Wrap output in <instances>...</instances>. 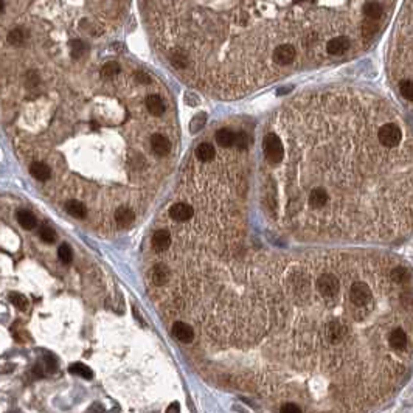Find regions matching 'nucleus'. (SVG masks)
Here are the masks:
<instances>
[{"label":"nucleus","mask_w":413,"mask_h":413,"mask_svg":"<svg viewBox=\"0 0 413 413\" xmlns=\"http://www.w3.org/2000/svg\"><path fill=\"white\" fill-rule=\"evenodd\" d=\"M10 300H11L13 305H14L17 309H21V311H24V309L28 308V300H26V298L22 295V293L13 292L11 295H10Z\"/></svg>","instance_id":"30"},{"label":"nucleus","mask_w":413,"mask_h":413,"mask_svg":"<svg viewBox=\"0 0 413 413\" xmlns=\"http://www.w3.org/2000/svg\"><path fill=\"white\" fill-rule=\"evenodd\" d=\"M272 59L278 67H286L297 59V49L292 44H281L272 53Z\"/></svg>","instance_id":"6"},{"label":"nucleus","mask_w":413,"mask_h":413,"mask_svg":"<svg viewBox=\"0 0 413 413\" xmlns=\"http://www.w3.org/2000/svg\"><path fill=\"white\" fill-rule=\"evenodd\" d=\"M120 72H121L120 64H117L114 61H109V62L104 64L103 69H101V76H103V78H114Z\"/></svg>","instance_id":"24"},{"label":"nucleus","mask_w":413,"mask_h":413,"mask_svg":"<svg viewBox=\"0 0 413 413\" xmlns=\"http://www.w3.org/2000/svg\"><path fill=\"white\" fill-rule=\"evenodd\" d=\"M348 297H350V301L353 303V306H357V308L370 306L373 301V291L368 283L356 280L351 283L350 289H348Z\"/></svg>","instance_id":"4"},{"label":"nucleus","mask_w":413,"mask_h":413,"mask_svg":"<svg viewBox=\"0 0 413 413\" xmlns=\"http://www.w3.org/2000/svg\"><path fill=\"white\" fill-rule=\"evenodd\" d=\"M39 75L36 72H26L25 73V78H24V82H25V86L28 87V89H33L36 86H39Z\"/></svg>","instance_id":"33"},{"label":"nucleus","mask_w":413,"mask_h":413,"mask_svg":"<svg viewBox=\"0 0 413 413\" xmlns=\"http://www.w3.org/2000/svg\"><path fill=\"white\" fill-rule=\"evenodd\" d=\"M350 334V328H348L343 322L340 320H329L325 326V336L326 340L333 345H339L340 342H343L345 339Z\"/></svg>","instance_id":"5"},{"label":"nucleus","mask_w":413,"mask_h":413,"mask_svg":"<svg viewBox=\"0 0 413 413\" xmlns=\"http://www.w3.org/2000/svg\"><path fill=\"white\" fill-rule=\"evenodd\" d=\"M326 53L331 56H342L351 49V39L348 36H334L326 42Z\"/></svg>","instance_id":"7"},{"label":"nucleus","mask_w":413,"mask_h":413,"mask_svg":"<svg viewBox=\"0 0 413 413\" xmlns=\"http://www.w3.org/2000/svg\"><path fill=\"white\" fill-rule=\"evenodd\" d=\"M263 148H264L266 160H267L269 165H272V167L281 163V160L284 159V145H283V140L278 134L269 132L267 135H266L264 140H263Z\"/></svg>","instance_id":"1"},{"label":"nucleus","mask_w":413,"mask_h":413,"mask_svg":"<svg viewBox=\"0 0 413 413\" xmlns=\"http://www.w3.org/2000/svg\"><path fill=\"white\" fill-rule=\"evenodd\" d=\"M165 413H180V406H179V402H172L168 406L167 412Z\"/></svg>","instance_id":"38"},{"label":"nucleus","mask_w":413,"mask_h":413,"mask_svg":"<svg viewBox=\"0 0 413 413\" xmlns=\"http://www.w3.org/2000/svg\"><path fill=\"white\" fill-rule=\"evenodd\" d=\"M44 362H45V371L47 373H54L58 370V361L53 354H50V353L45 354Z\"/></svg>","instance_id":"34"},{"label":"nucleus","mask_w":413,"mask_h":413,"mask_svg":"<svg viewBox=\"0 0 413 413\" xmlns=\"http://www.w3.org/2000/svg\"><path fill=\"white\" fill-rule=\"evenodd\" d=\"M235 137H236V134L232 129L222 127V129H219L216 132V142L219 146H222V148H232V146H235Z\"/></svg>","instance_id":"21"},{"label":"nucleus","mask_w":413,"mask_h":413,"mask_svg":"<svg viewBox=\"0 0 413 413\" xmlns=\"http://www.w3.org/2000/svg\"><path fill=\"white\" fill-rule=\"evenodd\" d=\"M170 280V269L165 264H157L152 269V283L155 286H163Z\"/></svg>","instance_id":"20"},{"label":"nucleus","mask_w":413,"mask_h":413,"mask_svg":"<svg viewBox=\"0 0 413 413\" xmlns=\"http://www.w3.org/2000/svg\"><path fill=\"white\" fill-rule=\"evenodd\" d=\"M281 413H301V409L293 402H286L281 407Z\"/></svg>","instance_id":"36"},{"label":"nucleus","mask_w":413,"mask_h":413,"mask_svg":"<svg viewBox=\"0 0 413 413\" xmlns=\"http://www.w3.org/2000/svg\"><path fill=\"white\" fill-rule=\"evenodd\" d=\"M145 104H146V109H148V112L154 117H160L165 114V111H167L165 101L159 95H149L146 98Z\"/></svg>","instance_id":"13"},{"label":"nucleus","mask_w":413,"mask_h":413,"mask_svg":"<svg viewBox=\"0 0 413 413\" xmlns=\"http://www.w3.org/2000/svg\"><path fill=\"white\" fill-rule=\"evenodd\" d=\"M149 145H151L152 152L155 155H159V157H165V155H168L171 151V142L168 140V137H165L162 134L151 135Z\"/></svg>","instance_id":"9"},{"label":"nucleus","mask_w":413,"mask_h":413,"mask_svg":"<svg viewBox=\"0 0 413 413\" xmlns=\"http://www.w3.org/2000/svg\"><path fill=\"white\" fill-rule=\"evenodd\" d=\"M399 92L407 101H413V79L404 78L399 82Z\"/></svg>","instance_id":"25"},{"label":"nucleus","mask_w":413,"mask_h":413,"mask_svg":"<svg viewBox=\"0 0 413 413\" xmlns=\"http://www.w3.org/2000/svg\"><path fill=\"white\" fill-rule=\"evenodd\" d=\"M66 210L70 216L76 219H84L87 216V207L78 199H69L66 202Z\"/></svg>","instance_id":"15"},{"label":"nucleus","mask_w":413,"mask_h":413,"mask_svg":"<svg viewBox=\"0 0 413 413\" xmlns=\"http://www.w3.org/2000/svg\"><path fill=\"white\" fill-rule=\"evenodd\" d=\"M171 334L182 343H190L194 339V329L185 322H176L171 328Z\"/></svg>","instance_id":"10"},{"label":"nucleus","mask_w":413,"mask_h":413,"mask_svg":"<svg viewBox=\"0 0 413 413\" xmlns=\"http://www.w3.org/2000/svg\"><path fill=\"white\" fill-rule=\"evenodd\" d=\"M33 374H34V378H44V370H42V365L38 364V365H34V368H33Z\"/></svg>","instance_id":"39"},{"label":"nucleus","mask_w":413,"mask_h":413,"mask_svg":"<svg viewBox=\"0 0 413 413\" xmlns=\"http://www.w3.org/2000/svg\"><path fill=\"white\" fill-rule=\"evenodd\" d=\"M30 172H31V176L39 182H47L51 177V170L49 165L44 162H33L30 165Z\"/></svg>","instance_id":"14"},{"label":"nucleus","mask_w":413,"mask_h":413,"mask_svg":"<svg viewBox=\"0 0 413 413\" xmlns=\"http://www.w3.org/2000/svg\"><path fill=\"white\" fill-rule=\"evenodd\" d=\"M17 221L19 224L25 228V230H33V228L38 225V221H36V218L31 212H26V210H21L19 213H17Z\"/></svg>","instance_id":"23"},{"label":"nucleus","mask_w":413,"mask_h":413,"mask_svg":"<svg viewBox=\"0 0 413 413\" xmlns=\"http://www.w3.org/2000/svg\"><path fill=\"white\" fill-rule=\"evenodd\" d=\"M58 256H59V260L62 264H70L72 258H73V253H72V249L67 245V244H62L59 249H58Z\"/></svg>","instance_id":"32"},{"label":"nucleus","mask_w":413,"mask_h":413,"mask_svg":"<svg viewBox=\"0 0 413 413\" xmlns=\"http://www.w3.org/2000/svg\"><path fill=\"white\" fill-rule=\"evenodd\" d=\"M316 289L323 298H336L340 292V280L333 272H322L316 280Z\"/></svg>","instance_id":"2"},{"label":"nucleus","mask_w":413,"mask_h":413,"mask_svg":"<svg viewBox=\"0 0 413 413\" xmlns=\"http://www.w3.org/2000/svg\"><path fill=\"white\" fill-rule=\"evenodd\" d=\"M389 343H390V348L394 351H402V350H406V346L409 343V337L406 334V331L401 328H394L393 331L390 333L389 336Z\"/></svg>","instance_id":"11"},{"label":"nucleus","mask_w":413,"mask_h":413,"mask_svg":"<svg viewBox=\"0 0 413 413\" xmlns=\"http://www.w3.org/2000/svg\"><path fill=\"white\" fill-rule=\"evenodd\" d=\"M69 373H70V374H75V376H79V378L87 379V381H90L92 378H94V371H92V368H89L87 365L81 364V362L72 364V365L69 366Z\"/></svg>","instance_id":"22"},{"label":"nucleus","mask_w":413,"mask_h":413,"mask_svg":"<svg viewBox=\"0 0 413 413\" xmlns=\"http://www.w3.org/2000/svg\"><path fill=\"white\" fill-rule=\"evenodd\" d=\"M204 121H205V114H200V115H197L194 120H193V124H191V131L193 132H196V131H199L202 126H204Z\"/></svg>","instance_id":"35"},{"label":"nucleus","mask_w":413,"mask_h":413,"mask_svg":"<svg viewBox=\"0 0 413 413\" xmlns=\"http://www.w3.org/2000/svg\"><path fill=\"white\" fill-rule=\"evenodd\" d=\"M362 11L366 19L370 21H379L384 14V5L379 2H365L362 6Z\"/></svg>","instance_id":"16"},{"label":"nucleus","mask_w":413,"mask_h":413,"mask_svg":"<svg viewBox=\"0 0 413 413\" xmlns=\"http://www.w3.org/2000/svg\"><path fill=\"white\" fill-rule=\"evenodd\" d=\"M249 145H250V139H249V135H247L245 132H238L236 137H235V146L240 151H244L249 148Z\"/></svg>","instance_id":"31"},{"label":"nucleus","mask_w":413,"mask_h":413,"mask_svg":"<svg viewBox=\"0 0 413 413\" xmlns=\"http://www.w3.org/2000/svg\"><path fill=\"white\" fill-rule=\"evenodd\" d=\"M402 129L398 123H384L378 129V142L385 149H394L401 145Z\"/></svg>","instance_id":"3"},{"label":"nucleus","mask_w":413,"mask_h":413,"mask_svg":"<svg viewBox=\"0 0 413 413\" xmlns=\"http://www.w3.org/2000/svg\"><path fill=\"white\" fill-rule=\"evenodd\" d=\"M196 159L200 162H212L216 157V151H215V146L210 145V143H200L197 148H196Z\"/></svg>","instance_id":"19"},{"label":"nucleus","mask_w":413,"mask_h":413,"mask_svg":"<svg viewBox=\"0 0 413 413\" xmlns=\"http://www.w3.org/2000/svg\"><path fill=\"white\" fill-rule=\"evenodd\" d=\"M39 236H41V240L44 243H47V244H51V243H54V240H56V233H54V230H53L51 227H49V225H42L41 227Z\"/></svg>","instance_id":"29"},{"label":"nucleus","mask_w":413,"mask_h":413,"mask_svg":"<svg viewBox=\"0 0 413 413\" xmlns=\"http://www.w3.org/2000/svg\"><path fill=\"white\" fill-rule=\"evenodd\" d=\"M328 413H329V412H328Z\"/></svg>","instance_id":"42"},{"label":"nucleus","mask_w":413,"mask_h":413,"mask_svg":"<svg viewBox=\"0 0 413 413\" xmlns=\"http://www.w3.org/2000/svg\"><path fill=\"white\" fill-rule=\"evenodd\" d=\"M114 218H115V222H118V225L129 227L135 221V213L129 207H118L114 213Z\"/></svg>","instance_id":"12"},{"label":"nucleus","mask_w":413,"mask_h":413,"mask_svg":"<svg viewBox=\"0 0 413 413\" xmlns=\"http://www.w3.org/2000/svg\"><path fill=\"white\" fill-rule=\"evenodd\" d=\"M135 81L139 82V84H149L151 78H149L148 73H145V72H137V73H135Z\"/></svg>","instance_id":"37"},{"label":"nucleus","mask_w":413,"mask_h":413,"mask_svg":"<svg viewBox=\"0 0 413 413\" xmlns=\"http://www.w3.org/2000/svg\"><path fill=\"white\" fill-rule=\"evenodd\" d=\"M194 215V210L190 204H185V202H177L170 208V216L174 219L176 222H187Z\"/></svg>","instance_id":"8"},{"label":"nucleus","mask_w":413,"mask_h":413,"mask_svg":"<svg viewBox=\"0 0 413 413\" xmlns=\"http://www.w3.org/2000/svg\"><path fill=\"white\" fill-rule=\"evenodd\" d=\"M3 8H5V3L2 2V0H0V14H2V11H3Z\"/></svg>","instance_id":"41"},{"label":"nucleus","mask_w":413,"mask_h":413,"mask_svg":"<svg viewBox=\"0 0 413 413\" xmlns=\"http://www.w3.org/2000/svg\"><path fill=\"white\" fill-rule=\"evenodd\" d=\"M376 31H378V25H376V21H370L366 19L362 24V36L366 39H371L373 36H376Z\"/></svg>","instance_id":"26"},{"label":"nucleus","mask_w":413,"mask_h":413,"mask_svg":"<svg viewBox=\"0 0 413 413\" xmlns=\"http://www.w3.org/2000/svg\"><path fill=\"white\" fill-rule=\"evenodd\" d=\"M90 413H104V407L101 406V404H94L90 409H89Z\"/></svg>","instance_id":"40"},{"label":"nucleus","mask_w":413,"mask_h":413,"mask_svg":"<svg viewBox=\"0 0 413 413\" xmlns=\"http://www.w3.org/2000/svg\"><path fill=\"white\" fill-rule=\"evenodd\" d=\"M390 280L394 284L402 286V284H407L412 280V272L407 267H404V266H396V267L390 270Z\"/></svg>","instance_id":"18"},{"label":"nucleus","mask_w":413,"mask_h":413,"mask_svg":"<svg viewBox=\"0 0 413 413\" xmlns=\"http://www.w3.org/2000/svg\"><path fill=\"white\" fill-rule=\"evenodd\" d=\"M24 41H25V34L21 28H14L10 31V34H8V42L14 45V47H19Z\"/></svg>","instance_id":"28"},{"label":"nucleus","mask_w":413,"mask_h":413,"mask_svg":"<svg viewBox=\"0 0 413 413\" xmlns=\"http://www.w3.org/2000/svg\"><path fill=\"white\" fill-rule=\"evenodd\" d=\"M171 245V235L167 230H159L152 236V247L157 252H165Z\"/></svg>","instance_id":"17"},{"label":"nucleus","mask_w":413,"mask_h":413,"mask_svg":"<svg viewBox=\"0 0 413 413\" xmlns=\"http://www.w3.org/2000/svg\"><path fill=\"white\" fill-rule=\"evenodd\" d=\"M70 45H72V58L73 59H79L82 54H84V51H86V44L82 42V41H79V39H73L70 42Z\"/></svg>","instance_id":"27"}]
</instances>
